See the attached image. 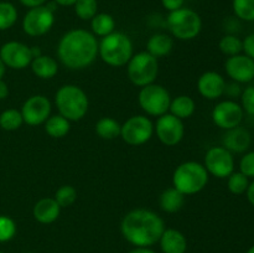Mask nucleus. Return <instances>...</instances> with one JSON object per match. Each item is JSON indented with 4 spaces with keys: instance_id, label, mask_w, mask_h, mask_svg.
<instances>
[{
    "instance_id": "c85d7f7f",
    "label": "nucleus",
    "mask_w": 254,
    "mask_h": 253,
    "mask_svg": "<svg viewBox=\"0 0 254 253\" xmlns=\"http://www.w3.org/2000/svg\"><path fill=\"white\" fill-rule=\"evenodd\" d=\"M24 123L21 112L17 109H6L0 114V128L4 130H16Z\"/></svg>"
},
{
    "instance_id": "79ce46f5",
    "label": "nucleus",
    "mask_w": 254,
    "mask_h": 253,
    "mask_svg": "<svg viewBox=\"0 0 254 253\" xmlns=\"http://www.w3.org/2000/svg\"><path fill=\"white\" fill-rule=\"evenodd\" d=\"M7 96H9V87H7L6 82L0 79V101L6 98Z\"/></svg>"
},
{
    "instance_id": "6e6552de",
    "label": "nucleus",
    "mask_w": 254,
    "mask_h": 253,
    "mask_svg": "<svg viewBox=\"0 0 254 253\" xmlns=\"http://www.w3.org/2000/svg\"><path fill=\"white\" fill-rule=\"evenodd\" d=\"M141 109L149 116L160 117L168 113L170 108L171 97L165 87L151 83L141 87L138 97Z\"/></svg>"
},
{
    "instance_id": "4468645a",
    "label": "nucleus",
    "mask_w": 254,
    "mask_h": 253,
    "mask_svg": "<svg viewBox=\"0 0 254 253\" xmlns=\"http://www.w3.org/2000/svg\"><path fill=\"white\" fill-rule=\"evenodd\" d=\"M156 136L163 144L174 146L180 143L185 134V126L181 119L173 114H164L156 121L155 126Z\"/></svg>"
},
{
    "instance_id": "de8ad7c7",
    "label": "nucleus",
    "mask_w": 254,
    "mask_h": 253,
    "mask_svg": "<svg viewBox=\"0 0 254 253\" xmlns=\"http://www.w3.org/2000/svg\"><path fill=\"white\" fill-rule=\"evenodd\" d=\"M5 68H6V67H5V64L2 63L1 59H0V79H2V77H4V74H5Z\"/></svg>"
},
{
    "instance_id": "49530a36",
    "label": "nucleus",
    "mask_w": 254,
    "mask_h": 253,
    "mask_svg": "<svg viewBox=\"0 0 254 253\" xmlns=\"http://www.w3.org/2000/svg\"><path fill=\"white\" fill-rule=\"evenodd\" d=\"M31 55H32V60H34L35 57L41 56L42 52H41V50H40V47H37V46L31 47Z\"/></svg>"
},
{
    "instance_id": "2eb2a0df",
    "label": "nucleus",
    "mask_w": 254,
    "mask_h": 253,
    "mask_svg": "<svg viewBox=\"0 0 254 253\" xmlns=\"http://www.w3.org/2000/svg\"><path fill=\"white\" fill-rule=\"evenodd\" d=\"M24 123L29 126H40L49 119L51 114V102L42 94L31 96L25 101L21 108Z\"/></svg>"
},
{
    "instance_id": "a878e982",
    "label": "nucleus",
    "mask_w": 254,
    "mask_h": 253,
    "mask_svg": "<svg viewBox=\"0 0 254 253\" xmlns=\"http://www.w3.org/2000/svg\"><path fill=\"white\" fill-rule=\"evenodd\" d=\"M91 27H92V34L94 36H101L104 37L107 35L112 34L116 27V21H114L113 16L107 12H101L97 14L93 19L91 20Z\"/></svg>"
},
{
    "instance_id": "ea45409f",
    "label": "nucleus",
    "mask_w": 254,
    "mask_h": 253,
    "mask_svg": "<svg viewBox=\"0 0 254 253\" xmlns=\"http://www.w3.org/2000/svg\"><path fill=\"white\" fill-rule=\"evenodd\" d=\"M225 93H227L228 96H231V97L241 96V93H242V89H241L240 83H237V82H233V83H231V84H226Z\"/></svg>"
},
{
    "instance_id": "3c124183",
    "label": "nucleus",
    "mask_w": 254,
    "mask_h": 253,
    "mask_svg": "<svg viewBox=\"0 0 254 253\" xmlns=\"http://www.w3.org/2000/svg\"><path fill=\"white\" fill-rule=\"evenodd\" d=\"M253 81H254V79H253Z\"/></svg>"
},
{
    "instance_id": "0eeeda50",
    "label": "nucleus",
    "mask_w": 254,
    "mask_h": 253,
    "mask_svg": "<svg viewBox=\"0 0 254 253\" xmlns=\"http://www.w3.org/2000/svg\"><path fill=\"white\" fill-rule=\"evenodd\" d=\"M128 77L136 87H145L154 83L159 73L158 59L148 51L133 55L128 62Z\"/></svg>"
},
{
    "instance_id": "20e7f679",
    "label": "nucleus",
    "mask_w": 254,
    "mask_h": 253,
    "mask_svg": "<svg viewBox=\"0 0 254 253\" xmlns=\"http://www.w3.org/2000/svg\"><path fill=\"white\" fill-rule=\"evenodd\" d=\"M98 54L103 62L109 66H126L133 57V42L123 32L113 31L99 42Z\"/></svg>"
},
{
    "instance_id": "8fccbe9b",
    "label": "nucleus",
    "mask_w": 254,
    "mask_h": 253,
    "mask_svg": "<svg viewBox=\"0 0 254 253\" xmlns=\"http://www.w3.org/2000/svg\"><path fill=\"white\" fill-rule=\"evenodd\" d=\"M0 253H5V252H0Z\"/></svg>"
},
{
    "instance_id": "1a4fd4ad",
    "label": "nucleus",
    "mask_w": 254,
    "mask_h": 253,
    "mask_svg": "<svg viewBox=\"0 0 254 253\" xmlns=\"http://www.w3.org/2000/svg\"><path fill=\"white\" fill-rule=\"evenodd\" d=\"M154 134V124L145 116H133L122 126L121 136L129 145H141L150 140Z\"/></svg>"
},
{
    "instance_id": "39448f33",
    "label": "nucleus",
    "mask_w": 254,
    "mask_h": 253,
    "mask_svg": "<svg viewBox=\"0 0 254 253\" xmlns=\"http://www.w3.org/2000/svg\"><path fill=\"white\" fill-rule=\"evenodd\" d=\"M208 183V173L205 165L196 161H186L175 169L173 175V185L184 195H193L206 188Z\"/></svg>"
},
{
    "instance_id": "4c0bfd02",
    "label": "nucleus",
    "mask_w": 254,
    "mask_h": 253,
    "mask_svg": "<svg viewBox=\"0 0 254 253\" xmlns=\"http://www.w3.org/2000/svg\"><path fill=\"white\" fill-rule=\"evenodd\" d=\"M242 51L245 52L246 56L254 60V34H250L248 36H246V39L242 41Z\"/></svg>"
},
{
    "instance_id": "dca6fc26",
    "label": "nucleus",
    "mask_w": 254,
    "mask_h": 253,
    "mask_svg": "<svg viewBox=\"0 0 254 253\" xmlns=\"http://www.w3.org/2000/svg\"><path fill=\"white\" fill-rule=\"evenodd\" d=\"M225 69L228 77L237 83H248L254 79V60L246 55L240 54L228 57Z\"/></svg>"
},
{
    "instance_id": "7ed1b4c3",
    "label": "nucleus",
    "mask_w": 254,
    "mask_h": 253,
    "mask_svg": "<svg viewBox=\"0 0 254 253\" xmlns=\"http://www.w3.org/2000/svg\"><path fill=\"white\" fill-rule=\"evenodd\" d=\"M59 113L69 122L81 121L88 112V97L84 91L74 84H64L55 96Z\"/></svg>"
},
{
    "instance_id": "9b49d317",
    "label": "nucleus",
    "mask_w": 254,
    "mask_h": 253,
    "mask_svg": "<svg viewBox=\"0 0 254 253\" xmlns=\"http://www.w3.org/2000/svg\"><path fill=\"white\" fill-rule=\"evenodd\" d=\"M205 168L208 174L218 179H226L235 171V159L225 146H213L205 155Z\"/></svg>"
},
{
    "instance_id": "a211bd4d",
    "label": "nucleus",
    "mask_w": 254,
    "mask_h": 253,
    "mask_svg": "<svg viewBox=\"0 0 254 253\" xmlns=\"http://www.w3.org/2000/svg\"><path fill=\"white\" fill-rule=\"evenodd\" d=\"M252 144V135L250 131L241 126L228 129L223 136V146L231 153H245Z\"/></svg>"
},
{
    "instance_id": "c9c22d12",
    "label": "nucleus",
    "mask_w": 254,
    "mask_h": 253,
    "mask_svg": "<svg viewBox=\"0 0 254 253\" xmlns=\"http://www.w3.org/2000/svg\"><path fill=\"white\" fill-rule=\"evenodd\" d=\"M241 107L243 112L254 117V86L246 87L241 93Z\"/></svg>"
},
{
    "instance_id": "473e14b6",
    "label": "nucleus",
    "mask_w": 254,
    "mask_h": 253,
    "mask_svg": "<svg viewBox=\"0 0 254 253\" xmlns=\"http://www.w3.org/2000/svg\"><path fill=\"white\" fill-rule=\"evenodd\" d=\"M233 11L243 21H254V0H233Z\"/></svg>"
},
{
    "instance_id": "f3484780",
    "label": "nucleus",
    "mask_w": 254,
    "mask_h": 253,
    "mask_svg": "<svg viewBox=\"0 0 254 253\" xmlns=\"http://www.w3.org/2000/svg\"><path fill=\"white\" fill-rule=\"evenodd\" d=\"M226 81L220 73L215 71H207L200 76L197 81V89L201 96L206 99L220 98L222 94H225Z\"/></svg>"
},
{
    "instance_id": "9d476101",
    "label": "nucleus",
    "mask_w": 254,
    "mask_h": 253,
    "mask_svg": "<svg viewBox=\"0 0 254 253\" xmlns=\"http://www.w3.org/2000/svg\"><path fill=\"white\" fill-rule=\"evenodd\" d=\"M55 22V12L46 5L31 7L22 19V30L32 37L42 36L52 29Z\"/></svg>"
},
{
    "instance_id": "393cba45",
    "label": "nucleus",
    "mask_w": 254,
    "mask_h": 253,
    "mask_svg": "<svg viewBox=\"0 0 254 253\" xmlns=\"http://www.w3.org/2000/svg\"><path fill=\"white\" fill-rule=\"evenodd\" d=\"M69 128H71L69 121H67L61 114L49 117V119L45 122V130L52 138H64L68 134Z\"/></svg>"
},
{
    "instance_id": "72a5a7b5",
    "label": "nucleus",
    "mask_w": 254,
    "mask_h": 253,
    "mask_svg": "<svg viewBox=\"0 0 254 253\" xmlns=\"http://www.w3.org/2000/svg\"><path fill=\"white\" fill-rule=\"evenodd\" d=\"M55 200L60 205V207H69L77 200V191L73 186L64 185L56 191Z\"/></svg>"
},
{
    "instance_id": "5701e85b",
    "label": "nucleus",
    "mask_w": 254,
    "mask_h": 253,
    "mask_svg": "<svg viewBox=\"0 0 254 253\" xmlns=\"http://www.w3.org/2000/svg\"><path fill=\"white\" fill-rule=\"evenodd\" d=\"M159 203H160L161 210L165 211V212H178L183 208L184 203H185V195L176 190L175 188L166 189L160 195Z\"/></svg>"
},
{
    "instance_id": "f03ea898",
    "label": "nucleus",
    "mask_w": 254,
    "mask_h": 253,
    "mask_svg": "<svg viewBox=\"0 0 254 253\" xmlns=\"http://www.w3.org/2000/svg\"><path fill=\"white\" fill-rule=\"evenodd\" d=\"M122 235L136 247H149L160 240L165 225L163 218L145 208H136L124 216L121 223Z\"/></svg>"
},
{
    "instance_id": "e433bc0d",
    "label": "nucleus",
    "mask_w": 254,
    "mask_h": 253,
    "mask_svg": "<svg viewBox=\"0 0 254 253\" xmlns=\"http://www.w3.org/2000/svg\"><path fill=\"white\" fill-rule=\"evenodd\" d=\"M240 171L248 179H254V150L248 151L240 161Z\"/></svg>"
},
{
    "instance_id": "58836bf2",
    "label": "nucleus",
    "mask_w": 254,
    "mask_h": 253,
    "mask_svg": "<svg viewBox=\"0 0 254 253\" xmlns=\"http://www.w3.org/2000/svg\"><path fill=\"white\" fill-rule=\"evenodd\" d=\"M184 2H185V0H161L164 9H166L170 12L184 7Z\"/></svg>"
},
{
    "instance_id": "a19ab883",
    "label": "nucleus",
    "mask_w": 254,
    "mask_h": 253,
    "mask_svg": "<svg viewBox=\"0 0 254 253\" xmlns=\"http://www.w3.org/2000/svg\"><path fill=\"white\" fill-rule=\"evenodd\" d=\"M20 2H21L24 6L26 7H36V6H41V5H45V2L47 1V0H19Z\"/></svg>"
},
{
    "instance_id": "ddd939ff",
    "label": "nucleus",
    "mask_w": 254,
    "mask_h": 253,
    "mask_svg": "<svg viewBox=\"0 0 254 253\" xmlns=\"http://www.w3.org/2000/svg\"><path fill=\"white\" fill-rule=\"evenodd\" d=\"M243 117H245V112L241 104L231 99L220 102L212 111L213 123L218 128L225 129V130L240 126Z\"/></svg>"
},
{
    "instance_id": "c03bdc74",
    "label": "nucleus",
    "mask_w": 254,
    "mask_h": 253,
    "mask_svg": "<svg viewBox=\"0 0 254 253\" xmlns=\"http://www.w3.org/2000/svg\"><path fill=\"white\" fill-rule=\"evenodd\" d=\"M54 1L61 6H73L77 0H54Z\"/></svg>"
},
{
    "instance_id": "423d86ee",
    "label": "nucleus",
    "mask_w": 254,
    "mask_h": 253,
    "mask_svg": "<svg viewBox=\"0 0 254 253\" xmlns=\"http://www.w3.org/2000/svg\"><path fill=\"white\" fill-rule=\"evenodd\" d=\"M166 24L173 36L184 41L195 39L202 29V20L200 15L189 7H181L169 12Z\"/></svg>"
},
{
    "instance_id": "bb28decb",
    "label": "nucleus",
    "mask_w": 254,
    "mask_h": 253,
    "mask_svg": "<svg viewBox=\"0 0 254 253\" xmlns=\"http://www.w3.org/2000/svg\"><path fill=\"white\" fill-rule=\"evenodd\" d=\"M121 124L116 119L109 118V117L99 119L96 124V133L102 139H107V140H112V139H116L117 136H121Z\"/></svg>"
},
{
    "instance_id": "7c9ffc66",
    "label": "nucleus",
    "mask_w": 254,
    "mask_h": 253,
    "mask_svg": "<svg viewBox=\"0 0 254 253\" xmlns=\"http://www.w3.org/2000/svg\"><path fill=\"white\" fill-rule=\"evenodd\" d=\"M218 47H220L221 52L223 55H227L228 57L240 55L243 49L242 40L235 35H225L218 42Z\"/></svg>"
},
{
    "instance_id": "c756f323",
    "label": "nucleus",
    "mask_w": 254,
    "mask_h": 253,
    "mask_svg": "<svg viewBox=\"0 0 254 253\" xmlns=\"http://www.w3.org/2000/svg\"><path fill=\"white\" fill-rule=\"evenodd\" d=\"M227 180V188L230 192L233 195H242L246 193L248 186H250V179L242 174L241 171H233Z\"/></svg>"
},
{
    "instance_id": "37998d69",
    "label": "nucleus",
    "mask_w": 254,
    "mask_h": 253,
    "mask_svg": "<svg viewBox=\"0 0 254 253\" xmlns=\"http://www.w3.org/2000/svg\"><path fill=\"white\" fill-rule=\"evenodd\" d=\"M246 195H247V200L250 201L251 205L254 207V181L250 183V186H248L247 191H246Z\"/></svg>"
},
{
    "instance_id": "f257e3e1",
    "label": "nucleus",
    "mask_w": 254,
    "mask_h": 253,
    "mask_svg": "<svg viewBox=\"0 0 254 253\" xmlns=\"http://www.w3.org/2000/svg\"><path fill=\"white\" fill-rule=\"evenodd\" d=\"M57 55L62 63L69 69H83L91 66L98 55V41L92 32L74 29L61 37Z\"/></svg>"
},
{
    "instance_id": "aec40b11",
    "label": "nucleus",
    "mask_w": 254,
    "mask_h": 253,
    "mask_svg": "<svg viewBox=\"0 0 254 253\" xmlns=\"http://www.w3.org/2000/svg\"><path fill=\"white\" fill-rule=\"evenodd\" d=\"M160 247L164 253H185L188 248L186 238L180 231L168 228L160 237Z\"/></svg>"
},
{
    "instance_id": "6ab92c4d",
    "label": "nucleus",
    "mask_w": 254,
    "mask_h": 253,
    "mask_svg": "<svg viewBox=\"0 0 254 253\" xmlns=\"http://www.w3.org/2000/svg\"><path fill=\"white\" fill-rule=\"evenodd\" d=\"M60 212H61V207L57 203L55 198L45 197L37 201L34 206V213L35 220L39 221L40 223H52L59 218Z\"/></svg>"
},
{
    "instance_id": "4be33fe9",
    "label": "nucleus",
    "mask_w": 254,
    "mask_h": 253,
    "mask_svg": "<svg viewBox=\"0 0 254 253\" xmlns=\"http://www.w3.org/2000/svg\"><path fill=\"white\" fill-rule=\"evenodd\" d=\"M31 69L34 74L39 78L50 79L56 76L59 72V66L55 59L50 56L41 55L39 57H35L31 61Z\"/></svg>"
},
{
    "instance_id": "a18cd8bd",
    "label": "nucleus",
    "mask_w": 254,
    "mask_h": 253,
    "mask_svg": "<svg viewBox=\"0 0 254 253\" xmlns=\"http://www.w3.org/2000/svg\"><path fill=\"white\" fill-rule=\"evenodd\" d=\"M129 253H155V252L151 250H149L148 247H136L135 250L130 251Z\"/></svg>"
},
{
    "instance_id": "f704fd0d",
    "label": "nucleus",
    "mask_w": 254,
    "mask_h": 253,
    "mask_svg": "<svg viewBox=\"0 0 254 253\" xmlns=\"http://www.w3.org/2000/svg\"><path fill=\"white\" fill-rule=\"evenodd\" d=\"M16 233V225L14 220L7 216L0 215V242H7Z\"/></svg>"
},
{
    "instance_id": "09e8293b",
    "label": "nucleus",
    "mask_w": 254,
    "mask_h": 253,
    "mask_svg": "<svg viewBox=\"0 0 254 253\" xmlns=\"http://www.w3.org/2000/svg\"><path fill=\"white\" fill-rule=\"evenodd\" d=\"M247 253H254V246H252V247H251L250 250H248Z\"/></svg>"
},
{
    "instance_id": "2f4dec72",
    "label": "nucleus",
    "mask_w": 254,
    "mask_h": 253,
    "mask_svg": "<svg viewBox=\"0 0 254 253\" xmlns=\"http://www.w3.org/2000/svg\"><path fill=\"white\" fill-rule=\"evenodd\" d=\"M74 12L81 20H92L98 14V2L97 0H77Z\"/></svg>"
},
{
    "instance_id": "f8f14e48",
    "label": "nucleus",
    "mask_w": 254,
    "mask_h": 253,
    "mask_svg": "<svg viewBox=\"0 0 254 253\" xmlns=\"http://www.w3.org/2000/svg\"><path fill=\"white\" fill-rule=\"evenodd\" d=\"M0 59L5 67L24 69L31 64V47L19 41H9L0 47Z\"/></svg>"
},
{
    "instance_id": "b1692460",
    "label": "nucleus",
    "mask_w": 254,
    "mask_h": 253,
    "mask_svg": "<svg viewBox=\"0 0 254 253\" xmlns=\"http://www.w3.org/2000/svg\"><path fill=\"white\" fill-rule=\"evenodd\" d=\"M196 104L191 97L189 96H179L175 99H173L170 103V108L169 111L171 112L170 114L178 117L179 119H186L190 118L193 113H195Z\"/></svg>"
},
{
    "instance_id": "cd10ccee",
    "label": "nucleus",
    "mask_w": 254,
    "mask_h": 253,
    "mask_svg": "<svg viewBox=\"0 0 254 253\" xmlns=\"http://www.w3.org/2000/svg\"><path fill=\"white\" fill-rule=\"evenodd\" d=\"M17 20V10L11 2L0 1V31L9 30Z\"/></svg>"
},
{
    "instance_id": "412c9836",
    "label": "nucleus",
    "mask_w": 254,
    "mask_h": 253,
    "mask_svg": "<svg viewBox=\"0 0 254 253\" xmlns=\"http://www.w3.org/2000/svg\"><path fill=\"white\" fill-rule=\"evenodd\" d=\"M174 47V40L166 34H155L148 40L146 42V51L151 55V56L156 57H164L171 52Z\"/></svg>"
}]
</instances>
